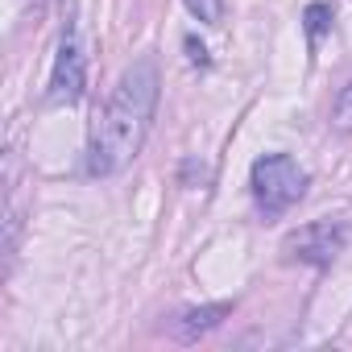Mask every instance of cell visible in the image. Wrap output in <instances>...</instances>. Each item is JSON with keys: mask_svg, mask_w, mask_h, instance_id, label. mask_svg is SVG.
I'll return each mask as SVG.
<instances>
[{"mask_svg": "<svg viewBox=\"0 0 352 352\" xmlns=\"http://www.w3.org/2000/svg\"><path fill=\"white\" fill-rule=\"evenodd\" d=\"M157 63L145 54L137 58L133 67H124L96 133H91V149H87V170L96 179H108V174L124 170L145 137H149V124H153V108H157Z\"/></svg>", "mask_w": 352, "mask_h": 352, "instance_id": "cell-1", "label": "cell"}, {"mask_svg": "<svg viewBox=\"0 0 352 352\" xmlns=\"http://www.w3.org/2000/svg\"><path fill=\"white\" fill-rule=\"evenodd\" d=\"M344 241H348V228H344V224H336V220H315V224L290 232L286 245H282V253H286V261L327 265V261L344 249Z\"/></svg>", "mask_w": 352, "mask_h": 352, "instance_id": "cell-4", "label": "cell"}, {"mask_svg": "<svg viewBox=\"0 0 352 352\" xmlns=\"http://www.w3.org/2000/svg\"><path fill=\"white\" fill-rule=\"evenodd\" d=\"M187 50H191V63H199V67L208 63V50H204V46L195 42V38H187Z\"/></svg>", "mask_w": 352, "mask_h": 352, "instance_id": "cell-9", "label": "cell"}, {"mask_svg": "<svg viewBox=\"0 0 352 352\" xmlns=\"http://www.w3.org/2000/svg\"><path fill=\"white\" fill-rule=\"evenodd\" d=\"M327 21H331V13H327L323 5H311V9H307V34H311V38H319V34L327 30Z\"/></svg>", "mask_w": 352, "mask_h": 352, "instance_id": "cell-8", "label": "cell"}, {"mask_svg": "<svg viewBox=\"0 0 352 352\" xmlns=\"http://www.w3.org/2000/svg\"><path fill=\"white\" fill-rule=\"evenodd\" d=\"M307 191V170L290 153H265L253 162V199L265 216L290 212Z\"/></svg>", "mask_w": 352, "mask_h": 352, "instance_id": "cell-2", "label": "cell"}, {"mask_svg": "<svg viewBox=\"0 0 352 352\" xmlns=\"http://www.w3.org/2000/svg\"><path fill=\"white\" fill-rule=\"evenodd\" d=\"M228 311H232L228 302H216V307H199V311H183L179 319H174V336H179V340H195V336H204V331L220 327V319H224Z\"/></svg>", "mask_w": 352, "mask_h": 352, "instance_id": "cell-5", "label": "cell"}, {"mask_svg": "<svg viewBox=\"0 0 352 352\" xmlns=\"http://www.w3.org/2000/svg\"><path fill=\"white\" fill-rule=\"evenodd\" d=\"M87 87V58H83V46H79V34H75V21L63 25V38H58V58H54V75H50V104H79Z\"/></svg>", "mask_w": 352, "mask_h": 352, "instance_id": "cell-3", "label": "cell"}, {"mask_svg": "<svg viewBox=\"0 0 352 352\" xmlns=\"http://www.w3.org/2000/svg\"><path fill=\"white\" fill-rule=\"evenodd\" d=\"M331 124H336L340 133H352V83L340 87V96H336V104H331Z\"/></svg>", "mask_w": 352, "mask_h": 352, "instance_id": "cell-6", "label": "cell"}, {"mask_svg": "<svg viewBox=\"0 0 352 352\" xmlns=\"http://www.w3.org/2000/svg\"><path fill=\"white\" fill-rule=\"evenodd\" d=\"M187 9H191L199 21H208V25L220 21V0H187Z\"/></svg>", "mask_w": 352, "mask_h": 352, "instance_id": "cell-7", "label": "cell"}]
</instances>
